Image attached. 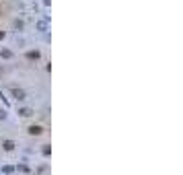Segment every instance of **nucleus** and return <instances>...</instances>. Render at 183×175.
<instances>
[{
	"instance_id": "nucleus-1",
	"label": "nucleus",
	"mask_w": 183,
	"mask_h": 175,
	"mask_svg": "<svg viewBox=\"0 0 183 175\" xmlns=\"http://www.w3.org/2000/svg\"><path fill=\"white\" fill-rule=\"evenodd\" d=\"M10 93H12V97H15L17 101H25V99H27V93H25L23 89H12Z\"/></svg>"
},
{
	"instance_id": "nucleus-2",
	"label": "nucleus",
	"mask_w": 183,
	"mask_h": 175,
	"mask_svg": "<svg viewBox=\"0 0 183 175\" xmlns=\"http://www.w3.org/2000/svg\"><path fill=\"white\" fill-rule=\"evenodd\" d=\"M35 29L39 31V33H45L47 31V21H37L35 23Z\"/></svg>"
},
{
	"instance_id": "nucleus-3",
	"label": "nucleus",
	"mask_w": 183,
	"mask_h": 175,
	"mask_svg": "<svg viewBox=\"0 0 183 175\" xmlns=\"http://www.w3.org/2000/svg\"><path fill=\"white\" fill-rule=\"evenodd\" d=\"M19 115L21 118H31V115H33V109H31V107H21Z\"/></svg>"
},
{
	"instance_id": "nucleus-4",
	"label": "nucleus",
	"mask_w": 183,
	"mask_h": 175,
	"mask_svg": "<svg viewBox=\"0 0 183 175\" xmlns=\"http://www.w3.org/2000/svg\"><path fill=\"white\" fill-rule=\"evenodd\" d=\"M41 132H43V128H41V126H31V128H29V134H33V136L41 134Z\"/></svg>"
},
{
	"instance_id": "nucleus-5",
	"label": "nucleus",
	"mask_w": 183,
	"mask_h": 175,
	"mask_svg": "<svg viewBox=\"0 0 183 175\" xmlns=\"http://www.w3.org/2000/svg\"><path fill=\"white\" fill-rule=\"evenodd\" d=\"M2 146H4V150H15V142H12V140H4Z\"/></svg>"
},
{
	"instance_id": "nucleus-6",
	"label": "nucleus",
	"mask_w": 183,
	"mask_h": 175,
	"mask_svg": "<svg viewBox=\"0 0 183 175\" xmlns=\"http://www.w3.org/2000/svg\"><path fill=\"white\" fill-rule=\"evenodd\" d=\"M27 58H29V60H37V58H39V52H37V50L29 52V54H27Z\"/></svg>"
},
{
	"instance_id": "nucleus-7",
	"label": "nucleus",
	"mask_w": 183,
	"mask_h": 175,
	"mask_svg": "<svg viewBox=\"0 0 183 175\" xmlns=\"http://www.w3.org/2000/svg\"><path fill=\"white\" fill-rule=\"evenodd\" d=\"M0 56H2V58H12V52L10 50H0Z\"/></svg>"
},
{
	"instance_id": "nucleus-8",
	"label": "nucleus",
	"mask_w": 183,
	"mask_h": 175,
	"mask_svg": "<svg viewBox=\"0 0 183 175\" xmlns=\"http://www.w3.org/2000/svg\"><path fill=\"white\" fill-rule=\"evenodd\" d=\"M15 29H23V21H15Z\"/></svg>"
},
{
	"instance_id": "nucleus-9",
	"label": "nucleus",
	"mask_w": 183,
	"mask_h": 175,
	"mask_svg": "<svg viewBox=\"0 0 183 175\" xmlns=\"http://www.w3.org/2000/svg\"><path fill=\"white\" fill-rule=\"evenodd\" d=\"M4 118H6V111H2V109H0V120H4Z\"/></svg>"
},
{
	"instance_id": "nucleus-10",
	"label": "nucleus",
	"mask_w": 183,
	"mask_h": 175,
	"mask_svg": "<svg viewBox=\"0 0 183 175\" xmlns=\"http://www.w3.org/2000/svg\"><path fill=\"white\" fill-rule=\"evenodd\" d=\"M43 4H45V6H50V4H52V0H43Z\"/></svg>"
},
{
	"instance_id": "nucleus-11",
	"label": "nucleus",
	"mask_w": 183,
	"mask_h": 175,
	"mask_svg": "<svg viewBox=\"0 0 183 175\" xmlns=\"http://www.w3.org/2000/svg\"><path fill=\"white\" fill-rule=\"evenodd\" d=\"M0 39H4V31H0Z\"/></svg>"
}]
</instances>
